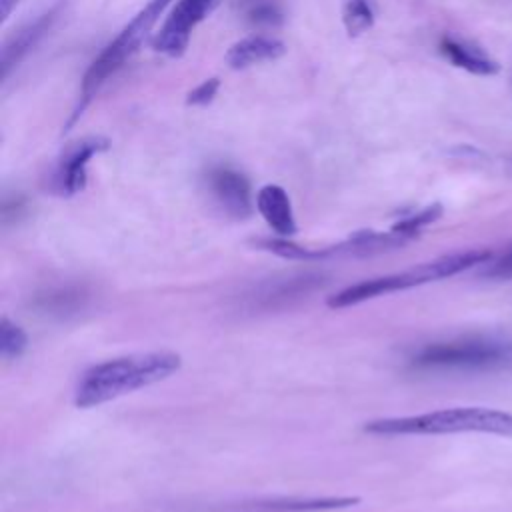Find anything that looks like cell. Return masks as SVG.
<instances>
[{"label":"cell","instance_id":"obj_2","mask_svg":"<svg viewBox=\"0 0 512 512\" xmlns=\"http://www.w3.org/2000/svg\"><path fill=\"white\" fill-rule=\"evenodd\" d=\"M370 434H456L482 432L512 438V412L484 408V406H456L442 408L414 416H394L366 422Z\"/></svg>","mask_w":512,"mask_h":512},{"label":"cell","instance_id":"obj_3","mask_svg":"<svg viewBox=\"0 0 512 512\" xmlns=\"http://www.w3.org/2000/svg\"><path fill=\"white\" fill-rule=\"evenodd\" d=\"M488 260H492L490 250H466V252L446 254V256H440V258H434L428 262H420L402 272L362 280L354 286H348V288L340 290L338 294L330 296L328 306L330 308L354 306V304H360L364 300H370V298H376L382 294L414 288L420 284H428V282H436V280L460 274L476 264H486Z\"/></svg>","mask_w":512,"mask_h":512},{"label":"cell","instance_id":"obj_15","mask_svg":"<svg viewBox=\"0 0 512 512\" xmlns=\"http://www.w3.org/2000/svg\"><path fill=\"white\" fill-rule=\"evenodd\" d=\"M440 216H442V206H440V204H432V206H426L424 210H420V212H416V214H412V216H408V218L396 222V224L392 226V230L404 234L406 238H414L424 226L432 224V222L438 220Z\"/></svg>","mask_w":512,"mask_h":512},{"label":"cell","instance_id":"obj_18","mask_svg":"<svg viewBox=\"0 0 512 512\" xmlns=\"http://www.w3.org/2000/svg\"><path fill=\"white\" fill-rule=\"evenodd\" d=\"M248 18L256 24H266V26H274L282 20V12L274 2H258L254 6H250L248 10Z\"/></svg>","mask_w":512,"mask_h":512},{"label":"cell","instance_id":"obj_16","mask_svg":"<svg viewBox=\"0 0 512 512\" xmlns=\"http://www.w3.org/2000/svg\"><path fill=\"white\" fill-rule=\"evenodd\" d=\"M44 308L54 310V312H72L74 308L80 306L82 302V292L70 290V288H60L56 292H48V296H42Z\"/></svg>","mask_w":512,"mask_h":512},{"label":"cell","instance_id":"obj_19","mask_svg":"<svg viewBox=\"0 0 512 512\" xmlns=\"http://www.w3.org/2000/svg\"><path fill=\"white\" fill-rule=\"evenodd\" d=\"M482 276L496 278V280L512 278V248L502 256H498L496 260H488L486 268L482 270Z\"/></svg>","mask_w":512,"mask_h":512},{"label":"cell","instance_id":"obj_9","mask_svg":"<svg viewBox=\"0 0 512 512\" xmlns=\"http://www.w3.org/2000/svg\"><path fill=\"white\" fill-rule=\"evenodd\" d=\"M286 54V44L280 38L266 34H252L236 40L224 54L226 64L232 70H244L262 62L278 60Z\"/></svg>","mask_w":512,"mask_h":512},{"label":"cell","instance_id":"obj_4","mask_svg":"<svg viewBox=\"0 0 512 512\" xmlns=\"http://www.w3.org/2000/svg\"><path fill=\"white\" fill-rule=\"evenodd\" d=\"M172 0H148L146 6L118 32V36L92 60L88 66L82 84H80V98L74 112L76 120L84 108L90 104V100L102 90V86L108 82L110 76H114L126 60H130L140 44L150 36L154 24L160 20L164 10L170 6Z\"/></svg>","mask_w":512,"mask_h":512},{"label":"cell","instance_id":"obj_14","mask_svg":"<svg viewBox=\"0 0 512 512\" xmlns=\"http://www.w3.org/2000/svg\"><path fill=\"white\" fill-rule=\"evenodd\" d=\"M26 344H28L26 332L18 324L10 322L8 318H2L0 320V354L4 358H16L26 350Z\"/></svg>","mask_w":512,"mask_h":512},{"label":"cell","instance_id":"obj_7","mask_svg":"<svg viewBox=\"0 0 512 512\" xmlns=\"http://www.w3.org/2000/svg\"><path fill=\"white\" fill-rule=\"evenodd\" d=\"M110 140L104 136H84L64 148L52 174V186L62 196H72L84 190L90 160L108 150Z\"/></svg>","mask_w":512,"mask_h":512},{"label":"cell","instance_id":"obj_20","mask_svg":"<svg viewBox=\"0 0 512 512\" xmlns=\"http://www.w3.org/2000/svg\"><path fill=\"white\" fill-rule=\"evenodd\" d=\"M18 2L20 0H0V18H2V22L10 18V14H12V10L16 8Z\"/></svg>","mask_w":512,"mask_h":512},{"label":"cell","instance_id":"obj_11","mask_svg":"<svg viewBox=\"0 0 512 512\" xmlns=\"http://www.w3.org/2000/svg\"><path fill=\"white\" fill-rule=\"evenodd\" d=\"M60 4L52 6L48 12L40 14L34 22H28L24 28H20L2 48V76L6 78L10 68L16 66L28 52L30 48L36 46V42L50 30L54 20L58 18Z\"/></svg>","mask_w":512,"mask_h":512},{"label":"cell","instance_id":"obj_17","mask_svg":"<svg viewBox=\"0 0 512 512\" xmlns=\"http://www.w3.org/2000/svg\"><path fill=\"white\" fill-rule=\"evenodd\" d=\"M220 88V80L214 76V78H206L202 80L196 88H192L186 96V104L188 106H206L214 100L216 92Z\"/></svg>","mask_w":512,"mask_h":512},{"label":"cell","instance_id":"obj_6","mask_svg":"<svg viewBox=\"0 0 512 512\" xmlns=\"http://www.w3.org/2000/svg\"><path fill=\"white\" fill-rule=\"evenodd\" d=\"M220 0H178L152 36V48L170 58L186 52L194 28L216 8Z\"/></svg>","mask_w":512,"mask_h":512},{"label":"cell","instance_id":"obj_12","mask_svg":"<svg viewBox=\"0 0 512 512\" xmlns=\"http://www.w3.org/2000/svg\"><path fill=\"white\" fill-rule=\"evenodd\" d=\"M442 54L458 68L478 74V76H492L498 72V62L492 60L486 52H482L478 46H472L468 42L444 36L440 42Z\"/></svg>","mask_w":512,"mask_h":512},{"label":"cell","instance_id":"obj_13","mask_svg":"<svg viewBox=\"0 0 512 512\" xmlns=\"http://www.w3.org/2000/svg\"><path fill=\"white\" fill-rule=\"evenodd\" d=\"M376 20L374 0H344L342 4V24L348 36L356 38L368 32Z\"/></svg>","mask_w":512,"mask_h":512},{"label":"cell","instance_id":"obj_1","mask_svg":"<svg viewBox=\"0 0 512 512\" xmlns=\"http://www.w3.org/2000/svg\"><path fill=\"white\" fill-rule=\"evenodd\" d=\"M182 358L176 352H144L100 362L86 370L76 386L74 404L92 408L128 392L162 382L178 372Z\"/></svg>","mask_w":512,"mask_h":512},{"label":"cell","instance_id":"obj_8","mask_svg":"<svg viewBox=\"0 0 512 512\" xmlns=\"http://www.w3.org/2000/svg\"><path fill=\"white\" fill-rule=\"evenodd\" d=\"M208 190L226 214L246 218L252 212L250 182L242 172L230 166L212 168L208 172Z\"/></svg>","mask_w":512,"mask_h":512},{"label":"cell","instance_id":"obj_10","mask_svg":"<svg viewBox=\"0 0 512 512\" xmlns=\"http://www.w3.org/2000/svg\"><path fill=\"white\" fill-rule=\"evenodd\" d=\"M256 210L266 220V224L282 238L296 232V220L288 192L278 184H266L256 194Z\"/></svg>","mask_w":512,"mask_h":512},{"label":"cell","instance_id":"obj_5","mask_svg":"<svg viewBox=\"0 0 512 512\" xmlns=\"http://www.w3.org/2000/svg\"><path fill=\"white\" fill-rule=\"evenodd\" d=\"M510 346L488 338H464L450 342H432L422 346L412 364L418 368H476L504 360Z\"/></svg>","mask_w":512,"mask_h":512}]
</instances>
